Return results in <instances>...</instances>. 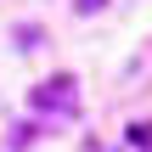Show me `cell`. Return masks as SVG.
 Segmentation results:
<instances>
[{"label":"cell","instance_id":"1","mask_svg":"<svg viewBox=\"0 0 152 152\" xmlns=\"http://www.w3.org/2000/svg\"><path fill=\"white\" fill-rule=\"evenodd\" d=\"M28 107H34L39 118H68V113H79V79H73V73L39 79V85L28 90Z\"/></svg>","mask_w":152,"mask_h":152},{"label":"cell","instance_id":"2","mask_svg":"<svg viewBox=\"0 0 152 152\" xmlns=\"http://www.w3.org/2000/svg\"><path fill=\"white\" fill-rule=\"evenodd\" d=\"M73 6H79V17H90V11H102L107 0H73Z\"/></svg>","mask_w":152,"mask_h":152}]
</instances>
